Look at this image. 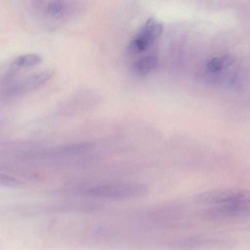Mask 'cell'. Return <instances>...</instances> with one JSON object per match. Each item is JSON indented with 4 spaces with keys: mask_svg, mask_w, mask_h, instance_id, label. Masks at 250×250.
<instances>
[{
    "mask_svg": "<svg viewBox=\"0 0 250 250\" xmlns=\"http://www.w3.org/2000/svg\"><path fill=\"white\" fill-rule=\"evenodd\" d=\"M148 191V187L141 183H113L95 185L86 188L82 192L92 197L124 200L143 196Z\"/></svg>",
    "mask_w": 250,
    "mask_h": 250,
    "instance_id": "6da1fadb",
    "label": "cell"
},
{
    "mask_svg": "<svg viewBox=\"0 0 250 250\" xmlns=\"http://www.w3.org/2000/svg\"><path fill=\"white\" fill-rule=\"evenodd\" d=\"M193 202L202 205H218L230 203H250V193L248 190L225 188L207 190L198 193L193 198Z\"/></svg>",
    "mask_w": 250,
    "mask_h": 250,
    "instance_id": "7a4b0ae2",
    "label": "cell"
},
{
    "mask_svg": "<svg viewBox=\"0 0 250 250\" xmlns=\"http://www.w3.org/2000/svg\"><path fill=\"white\" fill-rule=\"evenodd\" d=\"M250 203L234 202L213 206L207 215L213 218H229L245 216L249 214Z\"/></svg>",
    "mask_w": 250,
    "mask_h": 250,
    "instance_id": "3957f363",
    "label": "cell"
},
{
    "mask_svg": "<svg viewBox=\"0 0 250 250\" xmlns=\"http://www.w3.org/2000/svg\"><path fill=\"white\" fill-rule=\"evenodd\" d=\"M163 29V25L159 21L150 18L134 39L138 40L146 49L160 37Z\"/></svg>",
    "mask_w": 250,
    "mask_h": 250,
    "instance_id": "277c9868",
    "label": "cell"
},
{
    "mask_svg": "<svg viewBox=\"0 0 250 250\" xmlns=\"http://www.w3.org/2000/svg\"><path fill=\"white\" fill-rule=\"evenodd\" d=\"M157 59L152 56L144 57L134 64V69L140 75H146L153 70L157 65Z\"/></svg>",
    "mask_w": 250,
    "mask_h": 250,
    "instance_id": "5b68a950",
    "label": "cell"
},
{
    "mask_svg": "<svg viewBox=\"0 0 250 250\" xmlns=\"http://www.w3.org/2000/svg\"><path fill=\"white\" fill-rule=\"evenodd\" d=\"M52 70L43 71L27 80L23 84L25 90H31L42 85L49 80L54 75Z\"/></svg>",
    "mask_w": 250,
    "mask_h": 250,
    "instance_id": "8992f818",
    "label": "cell"
},
{
    "mask_svg": "<svg viewBox=\"0 0 250 250\" xmlns=\"http://www.w3.org/2000/svg\"><path fill=\"white\" fill-rule=\"evenodd\" d=\"M42 61L41 56L36 54H28L18 56L14 63L20 66H31L37 65Z\"/></svg>",
    "mask_w": 250,
    "mask_h": 250,
    "instance_id": "52a82bcc",
    "label": "cell"
},
{
    "mask_svg": "<svg viewBox=\"0 0 250 250\" xmlns=\"http://www.w3.org/2000/svg\"><path fill=\"white\" fill-rule=\"evenodd\" d=\"M64 8L63 4L58 1L51 2L47 5L46 12L48 15L56 17L61 14Z\"/></svg>",
    "mask_w": 250,
    "mask_h": 250,
    "instance_id": "ba28073f",
    "label": "cell"
},
{
    "mask_svg": "<svg viewBox=\"0 0 250 250\" xmlns=\"http://www.w3.org/2000/svg\"><path fill=\"white\" fill-rule=\"evenodd\" d=\"M224 67L221 58H213L208 61L207 63V69L213 72L219 71Z\"/></svg>",
    "mask_w": 250,
    "mask_h": 250,
    "instance_id": "9c48e42d",
    "label": "cell"
},
{
    "mask_svg": "<svg viewBox=\"0 0 250 250\" xmlns=\"http://www.w3.org/2000/svg\"><path fill=\"white\" fill-rule=\"evenodd\" d=\"M20 182L16 178L0 173V186L16 187L20 185Z\"/></svg>",
    "mask_w": 250,
    "mask_h": 250,
    "instance_id": "30bf717a",
    "label": "cell"
},
{
    "mask_svg": "<svg viewBox=\"0 0 250 250\" xmlns=\"http://www.w3.org/2000/svg\"><path fill=\"white\" fill-rule=\"evenodd\" d=\"M224 66H229L235 62V59L230 54H226L221 57Z\"/></svg>",
    "mask_w": 250,
    "mask_h": 250,
    "instance_id": "8fae6325",
    "label": "cell"
}]
</instances>
